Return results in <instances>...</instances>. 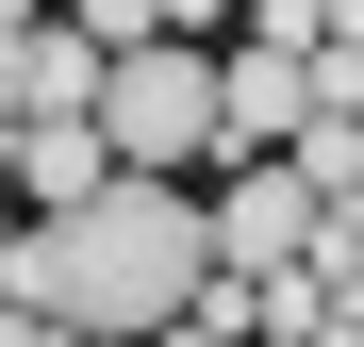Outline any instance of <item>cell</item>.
I'll return each mask as SVG.
<instances>
[{"label":"cell","instance_id":"cell-1","mask_svg":"<svg viewBox=\"0 0 364 347\" xmlns=\"http://www.w3.org/2000/svg\"><path fill=\"white\" fill-rule=\"evenodd\" d=\"M199 281H215V248H199V182H133V165H116L100 199H67V215L17 231L0 298H33L50 331H133V347H149Z\"/></svg>","mask_w":364,"mask_h":347},{"label":"cell","instance_id":"cell-2","mask_svg":"<svg viewBox=\"0 0 364 347\" xmlns=\"http://www.w3.org/2000/svg\"><path fill=\"white\" fill-rule=\"evenodd\" d=\"M100 149L133 165V182H182V165H215V50L199 33H149L100 67Z\"/></svg>","mask_w":364,"mask_h":347},{"label":"cell","instance_id":"cell-3","mask_svg":"<svg viewBox=\"0 0 364 347\" xmlns=\"http://www.w3.org/2000/svg\"><path fill=\"white\" fill-rule=\"evenodd\" d=\"M199 248H215V281H282L298 248H315V182H298L282 149L215 165V199H199Z\"/></svg>","mask_w":364,"mask_h":347},{"label":"cell","instance_id":"cell-4","mask_svg":"<svg viewBox=\"0 0 364 347\" xmlns=\"http://www.w3.org/2000/svg\"><path fill=\"white\" fill-rule=\"evenodd\" d=\"M298 116H315V67H298V50H215V165H249V149H282Z\"/></svg>","mask_w":364,"mask_h":347},{"label":"cell","instance_id":"cell-5","mask_svg":"<svg viewBox=\"0 0 364 347\" xmlns=\"http://www.w3.org/2000/svg\"><path fill=\"white\" fill-rule=\"evenodd\" d=\"M0 165H17V199H33V215H67V199H100V182H116L100 116H17V133H0Z\"/></svg>","mask_w":364,"mask_h":347},{"label":"cell","instance_id":"cell-6","mask_svg":"<svg viewBox=\"0 0 364 347\" xmlns=\"http://www.w3.org/2000/svg\"><path fill=\"white\" fill-rule=\"evenodd\" d=\"M100 67H116V50H83L67 17H33L17 33V116H100Z\"/></svg>","mask_w":364,"mask_h":347},{"label":"cell","instance_id":"cell-7","mask_svg":"<svg viewBox=\"0 0 364 347\" xmlns=\"http://www.w3.org/2000/svg\"><path fill=\"white\" fill-rule=\"evenodd\" d=\"M67 33H83V50H149V33H166V0H67Z\"/></svg>","mask_w":364,"mask_h":347},{"label":"cell","instance_id":"cell-8","mask_svg":"<svg viewBox=\"0 0 364 347\" xmlns=\"http://www.w3.org/2000/svg\"><path fill=\"white\" fill-rule=\"evenodd\" d=\"M0 347H67V331H50V314H33V298H0Z\"/></svg>","mask_w":364,"mask_h":347},{"label":"cell","instance_id":"cell-9","mask_svg":"<svg viewBox=\"0 0 364 347\" xmlns=\"http://www.w3.org/2000/svg\"><path fill=\"white\" fill-rule=\"evenodd\" d=\"M215 17H232V0H166V33H215Z\"/></svg>","mask_w":364,"mask_h":347},{"label":"cell","instance_id":"cell-10","mask_svg":"<svg viewBox=\"0 0 364 347\" xmlns=\"http://www.w3.org/2000/svg\"><path fill=\"white\" fill-rule=\"evenodd\" d=\"M0 133H17V33H0Z\"/></svg>","mask_w":364,"mask_h":347},{"label":"cell","instance_id":"cell-11","mask_svg":"<svg viewBox=\"0 0 364 347\" xmlns=\"http://www.w3.org/2000/svg\"><path fill=\"white\" fill-rule=\"evenodd\" d=\"M67 347H133V331H67Z\"/></svg>","mask_w":364,"mask_h":347},{"label":"cell","instance_id":"cell-12","mask_svg":"<svg viewBox=\"0 0 364 347\" xmlns=\"http://www.w3.org/2000/svg\"><path fill=\"white\" fill-rule=\"evenodd\" d=\"M0 265H17V215H0Z\"/></svg>","mask_w":364,"mask_h":347},{"label":"cell","instance_id":"cell-13","mask_svg":"<svg viewBox=\"0 0 364 347\" xmlns=\"http://www.w3.org/2000/svg\"><path fill=\"white\" fill-rule=\"evenodd\" d=\"M0 199H17V165H0Z\"/></svg>","mask_w":364,"mask_h":347}]
</instances>
